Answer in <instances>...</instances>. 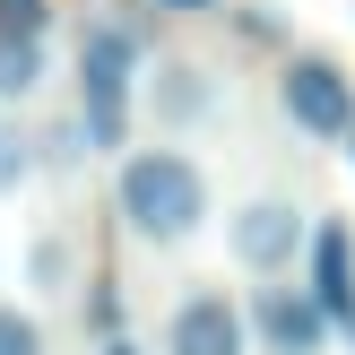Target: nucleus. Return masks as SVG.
Wrapping results in <instances>:
<instances>
[{
    "label": "nucleus",
    "instance_id": "obj_11",
    "mask_svg": "<svg viewBox=\"0 0 355 355\" xmlns=\"http://www.w3.org/2000/svg\"><path fill=\"white\" fill-rule=\"evenodd\" d=\"M26 269H35V286H44V295H61L69 277H78V260H69V243H61V234H44V243L26 252Z\"/></svg>",
    "mask_w": 355,
    "mask_h": 355
},
{
    "label": "nucleus",
    "instance_id": "obj_10",
    "mask_svg": "<svg viewBox=\"0 0 355 355\" xmlns=\"http://www.w3.org/2000/svg\"><path fill=\"white\" fill-rule=\"evenodd\" d=\"M26 173H35V139H26V130H17V121H9V113H0V200H9V191H17V182H26Z\"/></svg>",
    "mask_w": 355,
    "mask_h": 355
},
{
    "label": "nucleus",
    "instance_id": "obj_1",
    "mask_svg": "<svg viewBox=\"0 0 355 355\" xmlns=\"http://www.w3.org/2000/svg\"><path fill=\"white\" fill-rule=\"evenodd\" d=\"M113 217L130 225L148 252H182L208 225V173L191 165L182 148H139V156H121V173H113Z\"/></svg>",
    "mask_w": 355,
    "mask_h": 355
},
{
    "label": "nucleus",
    "instance_id": "obj_18",
    "mask_svg": "<svg viewBox=\"0 0 355 355\" xmlns=\"http://www.w3.org/2000/svg\"><path fill=\"white\" fill-rule=\"evenodd\" d=\"M338 148H347V156H355V130H347V139H338Z\"/></svg>",
    "mask_w": 355,
    "mask_h": 355
},
{
    "label": "nucleus",
    "instance_id": "obj_7",
    "mask_svg": "<svg viewBox=\"0 0 355 355\" xmlns=\"http://www.w3.org/2000/svg\"><path fill=\"white\" fill-rule=\"evenodd\" d=\"M165 355H252V321H243L234 295L191 286L182 304L165 312Z\"/></svg>",
    "mask_w": 355,
    "mask_h": 355
},
{
    "label": "nucleus",
    "instance_id": "obj_6",
    "mask_svg": "<svg viewBox=\"0 0 355 355\" xmlns=\"http://www.w3.org/2000/svg\"><path fill=\"white\" fill-rule=\"evenodd\" d=\"M243 321H252V347L260 355H321L329 347L321 304H312L304 286H286V277H260V295L243 304Z\"/></svg>",
    "mask_w": 355,
    "mask_h": 355
},
{
    "label": "nucleus",
    "instance_id": "obj_17",
    "mask_svg": "<svg viewBox=\"0 0 355 355\" xmlns=\"http://www.w3.org/2000/svg\"><path fill=\"white\" fill-rule=\"evenodd\" d=\"M96 355H148V347H130V338H121V329H113V338H104Z\"/></svg>",
    "mask_w": 355,
    "mask_h": 355
},
{
    "label": "nucleus",
    "instance_id": "obj_2",
    "mask_svg": "<svg viewBox=\"0 0 355 355\" xmlns=\"http://www.w3.org/2000/svg\"><path fill=\"white\" fill-rule=\"evenodd\" d=\"M130 113H139V44L113 17H87L78 26V130H87V148L121 156Z\"/></svg>",
    "mask_w": 355,
    "mask_h": 355
},
{
    "label": "nucleus",
    "instance_id": "obj_8",
    "mask_svg": "<svg viewBox=\"0 0 355 355\" xmlns=\"http://www.w3.org/2000/svg\"><path fill=\"white\" fill-rule=\"evenodd\" d=\"M139 104H148L156 130H200V121H217V78L200 61H156L139 78Z\"/></svg>",
    "mask_w": 355,
    "mask_h": 355
},
{
    "label": "nucleus",
    "instance_id": "obj_13",
    "mask_svg": "<svg viewBox=\"0 0 355 355\" xmlns=\"http://www.w3.org/2000/svg\"><path fill=\"white\" fill-rule=\"evenodd\" d=\"M0 355H52V347H44V321L17 312V304H0Z\"/></svg>",
    "mask_w": 355,
    "mask_h": 355
},
{
    "label": "nucleus",
    "instance_id": "obj_14",
    "mask_svg": "<svg viewBox=\"0 0 355 355\" xmlns=\"http://www.w3.org/2000/svg\"><path fill=\"white\" fill-rule=\"evenodd\" d=\"M35 156H44V165H61V173H69V165H78V156H87V130H78V121H52V130L35 139Z\"/></svg>",
    "mask_w": 355,
    "mask_h": 355
},
{
    "label": "nucleus",
    "instance_id": "obj_9",
    "mask_svg": "<svg viewBox=\"0 0 355 355\" xmlns=\"http://www.w3.org/2000/svg\"><path fill=\"white\" fill-rule=\"evenodd\" d=\"M44 87V35H0V104H26Z\"/></svg>",
    "mask_w": 355,
    "mask_h": 355
},
{
    "label": "nucleus",
    "instance_id": "obj_3",
    "mask_svg": "<svg viewBox=\"0 0 355 355\" xmlns=\"http://www.w3.org/2000/svg\"><path fill=\"white\" fill-rule=\"evenodd\" d=\"M277 113H286L312 148H338V139L355 130V78H347V61L338 52H286V69H277Z\"/></svg>",
    "mask_w": 355,
    "mask_h": 355
},
{
    "label": "nucleus",
    "instance_id": "obj_12",
    "mask_svg": "<svg viewBox=\"0 0 355 355\" xmlns=\"http://www.w3.org/2000/svg\"><path fill=\"white\" fill-rule=\"evenodd\" d=\"M234 35H243L252 52H286V17H277L269 0H252V9H234Z\"/></svg>",
    "mask_w": 355,
    "mask_h": 355
},
{
    "label": "nucleus",
    "instance_id": "obj_5",
    "mask_svg": "<svg viewBox=\"0 0 355 355\" xmlns=\"http://www.w3.org/2000/svg\"><path fill=\"white\" fill-rule=\"evenodd\" d=\"M304 295L321 304L329 338L355 347V225L347 217H312V234H304Z\"/></svg>",
    "mask_w": 355,
    "mask_h": 355
},
{
    "label": "nucleus",
    "instance_id": "obj_15",
    "mask_svg": "<svg viewBox=\"0 0 355 355\" xmlns=\"http://www.w3.org/2000/svg\"><path fill=\"white\" fill-rule=\"evenodd\" d=\"M52 26V0H0V35H44Z\"/></svg>",
    "mask_w": 355,
    "mask_h": 355
},
{
    "label": "nucleus",
    "instance_id": "obj_4",
    "mask_svg": "<svg viewBox=\"0 0 355 355\" xmlns=\"http://www.w3.org/2000/svg\"><path fill=\"white\" fill-rule=\"evenodd\" d=\"M304 234H312V217L295 200H277V191H260V200H243L234 217H225V252L252 277H286L295 260H304Z\"/></svg>",
    "mask_w": 355,
    "mask_h": 355
},
{
    "label": "nucleus",
    "instance_id": "obj_16",
    "mask_svg": "<svg viewBox=\"0 0 355 355\" xmlns=\"http://www.w3.org/2000/svg\"><path fill=\"white\" fill-rule=\"evenodd\" d=\"M165 9H182V17H208V9H225V0H165Z\"/></svg>",
    "mask_w": 355,
    "mask_h": 355
}]
</instances>
